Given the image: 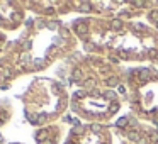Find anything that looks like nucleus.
I'll return each mask as SVG.
<instances>
[{
	"mask_svg": "<svg viewBox=\"0 0 158 144\" xmlns=\"http://www.w3.org/2000/svg\"><path fill=\"white\" fill-rule=\"evenodd\" d=\"M117 109H119V105H117V103H112V105H110V109H109V112H112V114H114Z\"/></svg>",
	"mask_w": 158,
	"mask_h": 144,
	"instance_id": "7",
	"label": "nucleus"
},
{
	"mask_svg": "<svg viewBox=\"0 0 158 144\" xmlns=\"http://www.w3.org/2000/svg\"><path fill=\"white\" fill-rule=\"evenodd\" d=\"M126 124H127V119H126V117H124V119H121V120H117V126H119V127H124Z\"/></svg>",
	"mask_w": 158,
	"mask_h": 144,
	"instance_id": "4",
	"label": "nucleus"
},
{
	"mask_svg": "<svg viewBox=\"0 0 158 144\" xmlns=\"http://www.w3.org/2000/svg\"><path fill=\"white\" fill-rule=\"evenodd\" d=\"M121 26H123V24H121V21H114L112 22V29H119Z\"/></svg>",
	"mask_w": 158,
	"mask_h": 144,
	"instance_id": "5",
	"label": "nucleus"
},
{
	"mask_svg": "<svg viewBox=\"0 0 158 144\" xmlns=\"http://www.w3.org/2000/svg\"><path fill=\"white\" fill-rule=\"evenodd\" d=\"M129 139L131 141H134V142H139V134H136V132H133V134H129Z\"/></svg>",
	"mask_w": 158,
	"mask_h": 144,
	"instance_id": "2",
	"label": "nucleus"
},
{
	"mask_svg": "<svg viewBox=\"0 0 158 144\" xmlns=\"http://www.w3.org/2000/svg\"><path fill=\"white\" fill-rule=\"evenodd\" d=\"M46 136H48V132H46V130H41V132H39L38 136H36V139H38V141H43Z\"/></svg>",
	"mask_w": 158,
	"mask_h": 144,
	"instance_id": "3",
	"label": "nucleus"
},
{
	"mask_svg": "<svg viewBox=\"0 0 158 144\" xmlns=\"http://www.w3.org/2000/svg\"><path fill=\"white\" fill-rule=\"evenodd\" d=\"M75 78H77V80L82 78V71H80V70H77V71H75Z\"/></svg>",
	"mask_w": 158,
	"mask_h": 144,
	"instance_id": "8",
	"label": "nucleus"
},
{
	"mask_svg": "<svg viewBox=\"0 0 158 144\" xmlns=\"http://www.w3.org/2000/svg\"><path fill=\"white\" fill-rule=\"evenodd\" d=\"M107 85H117V78H109L107 80Z\"/></svg>",
	"mask_w": 158,
	"mask_h": 144,
	"instance_id": "6",
	"label": "nucleus"
},
{
	"mask_svg": "<svg viewBox=\"0 0 158 144\" xmlns=\"http://www.w3.org/2000/svg\"><path fill=\"white\" fill-rule=\"evenodd\" d=\"M85 85H87V86H94V82H92V80H87Z\"/></svg>",
	"mask_w": 158,
	"mask_h": 144,
	"instance_id": "9",
	"label": "nucleus"
},
{
	"mask_svg": "<svg viewBox=\"0 0 158 144\" xmlns=\"http://www.w3.org/2000/svg\"><path fill=\"white\" fill-rule=\"evenodd\" d=\"M77 32H78V34H85V32H87V26L85 24L77 26Z\"/></svg>",
	"mask_w": 158,
	"mask_h": 144,
	"instance_id": "1",
	"label": "nucleus"
}]
</instances>
